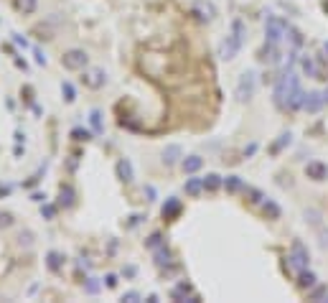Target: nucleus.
<instances>
[{
  "mask_svg": "<svg viewBox=\"0 0 328 303\" xmlns=\"http://www.w3.org/2000/svg\"><path fill=\"white\" fill-rule=\"evenodd\" d=\"M308 262H310L308 247H305L300 240H293V245H290V257H287V265H290V267H295V270L300 273V270H305V267H308Z\"/></svg>",
  "mask_w": 328,
  "mask_h": 303,
  "instance_id": "20e7f679",
  "label": "nucleus"
},
{
  "mask_svg": "<svg viewBox=\"0 0 328 303\" xmlns=\"http://www.w3.org/2000/svg\"><path fill=\"white\" fill-rule=\"evenodd\" d=\"M325 295H328V288L325 285H318V283L308 290V300H325Z\"/></svg>",
  "mask_w": 328,
  "mask_h": 303,
  "instance_id": "a878e982",
  "label": "nucleus"
},
{
  "mask_svg": "<svg viewBox=\"0 0 328 303\" xmlns=\"http://www.w3.org/2000/svg\"><path fill=\"white\" fill-rule=\"evenodd\" d=\"M13 222H16V217H13L11 212H0V229L13 227Z\"/></svg>",
  "mask_w": 328,
  "mask_h": 303,
  "instance_id": "473e14b6",
  "label": "nucleus"
},
{
  "mask_svg": "<svg viewBox=\"0 0 328 303\" xmlns=\"http://www.w3.org/2000/svg\"><path fill=\"white\" fill-rule=\"evenodd\" d=\"M46 267H49L51 273H59V270L64 267V255L56 252V250H49V252H46Z\"/></svg>",
  "mask_w": 328,
  "mask_h": 303,
  "instance_id": "6ab92c4d",
  "label": "nucleus"
},
{
  "mask_svg": "<svg viewBox=\"0 0 328 303\" xmlns=\"http://www.w3.org/2000/svg\"><path fill=\"white\" fill-rule=\"evenodd\" d=\"M171 298H173V300H184V303H201V298L194 293L191 283H186V280H181V283L171 290Z\"/></svg>",
  "mask_w": 328,
  "mask_h": 303,
  "instance_id": "1a4fd4ad",
  "label": "nucleus"
},
{
  "mask_svg": "<svg viewBox=\"0 0 328 303\" xmlns=\"http://www.w3.org/2000/svg\"><path fill=\"white\" fill-rule=\"evenodd\" d=\"M87 290H89V293H97V290H99V285L94 283V278H92V280L87 283Z\"/></svg>",
  "mask_w": 328,
  "mask_h": 303,
  "instance_id": "a19ab883",
  "label": "nucleus"
},
{
  "mask_svg": "<svg viewBox=\"0 0 328 303\" xmlns=\"http://www.w3.org/2000/svg\"><path fill=\"white\" fill-rule=\"evenodd\" d=\"M323 105H325V99H323V94H320V92H308V94H303V105H300V110H305V112H318Z\"/></svg>",
  "mask_w": 328,
  "mask_h": 303,
  "instance_id": "4468645a",
  "label": "nucleus"
},
{
  "mask_svg": "<svg viewBox=\"0 0 328 303\" xmlns=\"http://www.w3.org/2000/svg\"><path fill=\"white\" fill-rule=\"evenodd\" d=\"M254 150H257V145H254V143H252V145H249V148H244V156H252V153H254Z\"/></svg>",
  "mask_w": 328,
  "mask_h": 303,
  "instance_id": "79ce46f5",
  "label": "nucleus"
},
{
  "mask_svg": "<svg viewBox=\"0 0 328 303\" xmlns=\"http://www.w3.org/2000/svg\"><path fill=\"white\" fill-rule=\"evenodd\" d=\"M242 39L237 36V33H229L222 44H219V59H224V61H229V59H234L237 54H239V49H242Z\"/></svg>",
  "mask_w": 328,
  "mask_h": 303,
  "instance_id": "6e6552de",
  "label": "nucleus"
},
{
  "mask_svg": "<svg viewBox=\"0 0 328 303\" xmlns=\"http://www.w3.org/2000/svg\"><path fill=\"white\" fill-rule=\"evenodd\" d=\"M160 245H166V242H163V234H160V232H153V234L145 240V247H148V250H155V247H160Z\"/></svg>",
  "mask_w": 328,
  "mask_h": 303,
  "instance_id": "c756f323",
  "label": "nucleus"
},
{
  "mask_svg": "<svg viewBox=\"0 0 328 303\" xmlns=\"http://www.w3.org/2000/svg\"><path fill=\"white\" fill-rule=\"evenodd\" d=\"M33 54H36V61H39L41 66H46V56L41 54V49H33Z\"/></svg>",
  "mask_w": 328,
  "mask_h": 303,
  "instance_id": "ea45409f",
  "label": "nucleus"
},
{
  "mask_svg": "<svg viewBox=\"0 0 328 303\" xmlns=\"http://www.w3.org/2000/svg\"><path fill=\"white\" fill-rule=\"evenodd\" d=\"M13 6H16V11L21 16H31L39 8V0H13Z\"/></svg>",
  "mask_w": 328,
  "mask_h": 303,
  "instance_id": "4be33fe9",
  "label": "nucleus"
},
{
  "mask_svg": "<svg viewBox=\"0 0 328 303\" xmlns=\"http://www.w3.org/2000/svg\"><path fill=\"white\" fill-rule=\"evenodd\" d=\"M262 214H265L267 219H280V207H277L272 199H265V201H262Z\"/></svg>",
  "mask_w": 328,
  "mask_h": 303,
  "instance_id": "b1692460",
  "label": "nucleus"
},
{
  "mask_svg": "<svg viewBox=\"0 0 328 303\" xmlns=\"http://www.w3.org/2000/svg\"><path fill=\"white\" fill-rule=\"evenodd\" d=\"M184 191H186L189 196H199V194L204 191V179H196V176L191 174V179H186V184H184Z\"/></svg>",
  "mask_w": 328,
  "mask_h": 303,
  "instance_id": "aec40b11",
  "label": "nucleus"
},
{
  "mask_svg": "<svg viewBox=\"0 0 328 303\" xmlns=\"http://www.w3.org/2000/svg\"><path fill=\"white\" fill-rule=\"evenodd\" d=\"M115 174H117V179H120L122 184H132V181H135V171H132L130 158H120V161L115 163Z\"/></svg>",
  "mask_w": 328,
  "mask_h": 303,
  "instance_id": "9b49d317",
  "label": "nucleus"
},
{
  "mask_svg": "<svg viewBox=\"0 0 328 303\" xmlns=\"http://www.w3.org/2000/svg\"><path fill=\"white\" fill-rule=\"evenodd\" d=\"M323 49H325V54H328V41H325V44H323Z\"/></svg>",
  "mask_w": 328,
  "mask_h": 303,
  "instance_id": "de8ad7c7",
  "label": "nucleus"
},
{
  "mask_svg": "<svg viewBox=\"0 0 328 303\" xmlns=\"http://www.w3.org/2000/svg\"><path fill=\"white\" fill-rule=\"evenodd\" d=\"M41 217L51 222V219L56 217V207H54V204H41Z\"/></svg>",
  "mask_w": 328,
  "mask_h": 303,
  "instance_id": "f704fd0d",
  "label": "nucleus"
},
{
  "mask_svg": "<svg viewBox=\"0 0 328 303\" xmlns=\"http://www.w3.org/2000/svg\"><path fill=\"white\" fill-rule=\"evenodd\" d=\"M71 138H74V140H79V143H82V140L87 143V140H92V132H89V130H84V127H74V130H71Z\"/></svg>",
  "mask_w": 328,
  "mask_h": 303,
  "instance_id": "2f4dec72",
  "label": "nucleus"
},
{
  "mask_svg": "<svg viewBox=\"0 0 328 303\" xmlns=\"http://www.w3.org/2000/svg\"><path fill=\"white\" fill-rule=\"evenodd\" d=\"M82 84L87 89H102L107 84V72L99 69V66H92V69H82Z\"/></svg>",
  "mask_w": 328,
  "mask_h": 303,
  "instance_id": "423d86ee",
  "label": "nucleus"
},
{
  "mask_svg": "<svg viewBox=\"0 0 328 303\" xmlns=\"http://www.w3.org/2000/svg\"><path fill=\"white\" fill-rule=\"evenodd\" d=\"M290 138H293L290 132H282V135H280V140H277V143L272 145V150H275V153H277V150H282L285 145H290Z\"/></svg>",
  "mask_w": 328,
  "mask_h": 303,
  "instance_id": "c9c22d12",
  "label": "nucleus"
},
{
  "mask_svg": "<svg viewBox=\"0 0 328 303\" xmlns=\"http://www.w3.org/2000/svg\"><path fill=\"white\" fill-rule=\"evenodd\" d=\"M104 285H107V288H117V275H115V273L104 275Z\"/></svg>",
  "mask_w": 328,
  "mask_h": 303,
  "instance_id": "58836bf2",
  "label": "nucleus"
},
{
  "mask_svg": "<svg viewBox=\"0 0 328 303\" xmlns=\"http://www.w3.org/2000/svg\"><path fill=\"white\" fill-rule=\"evenodd\" d=\"M315 283H318V278H315V273H310L308 267L298 273V285H300L303 290H310V288H313Z\"/></svg>",
  "mask_w": 328,
  "mask_h": 303,
  "instance_id": "412c9836",
  "label": "nucleus"
},
{
  "mask_svg": "<svg viewBox=\"0 0 328 303\" xmlns=\"http://www.w3.org/2000/svg\"><path fill=\"white\" fill-rule=\"evenodd\" d=\"M323 11H325V13H328V0H325V3H323Z\"/></svg>",
  "mask_w": 328,
  "mask_h": 303,
  "instance_id": "49530a36",
  "label": "nucleus"
},
{
  "mask_svg": "<svg viewBox=\"0 0 328 303\" xmlns=\"http://www.w3.org/2000/svg\"><path fill=\"white\" fill-rule=\"evenodd\" d=\"M181 158H184V148H181L178 143L166 145V148H163V153H160V161L166 163V166H176Z\"/></svg>",
  "mask_w": 328,
  "mask_h": 303,
  "instance_id": "9d476101",
  "label": "nucleus"
},
{
  "mask_svg": "<svg viewBox=\"0 0 328 303\" xmlns=\"http://www.w3.org/2000/svg\"><path fill=\"white\" fill-rule=\"evenodd\" d=\"M201 166H204V158L201 156H186V158H181V171L184 174H199L201 171Z\"/></svg>",
  "mask_w": 328,
  "mask_h": 303,
  "instance_id": "2eb2a0df",
  "label": "nucleus"
},
{
  "mask_svg": "<svg viewBox=\"0 0 328 303\" xmlns=\"http://www.w3.org/2000/svg\"><path fill=\"white\" fill-rule=\"evenodd\" d=\"M285 33H287V23H285L282 18L270 16L267 23H265V39H267L270 44H280V41L285 39Z\"/></svg>",
  "mask_w": 328,
  "mask_h": 303,
  "instance_id": "39448f33",
  "label": "nucleus"
},
{
  "mask_svg": "<svg viewBox=\"0 0 328 303\" xmlns=\"http://www.w3.org/2000/svg\"><path fill=\"white\" fill-rule=\"evenodd\" d=\"M153 257H155V265H158V267H168V265L173 262V255H171V250H168L166 245L155 247V250H153Z\"/></svg>",
  "mask_w": 328,
  "mask_h": 303,
  "instance_id": "dca6fc26",
  "label": "nucleus"
},
{
  "mask_svg": "<svg viewBox=\"0 0 328 303\" xmlns=\"http://www.w3.org/2000/svg\"><path fill=\"white\" fill-rule=\"evenodd\" d=\"M260 61H262V64L275 66V64L280 61V44H270V41H265V49L260 51Z\"/></svg>",
  "mask_w": 328,
  "mask_h": 303,
  "instance_id": "ddd939ff",
  "label": "nucleus"
},
{
  "mask_svg": "<svg viewBox=\"0 0 328 303\" xmlns=\"http://www.w3.org/2000/svg\"><path fill=\"white\" fill-rule=\"evenodd\" d=\"M254 87H257L254 72H244V74L239 77V82H237V99H239V102H247V99H252V94H254Z\"/></svg>",
  "mask_w": 328,
  "mask_h": 303,
  "instance_id": "0eeeda50",
  "label": "nucleus"
},
{
  "mask_svg": "<svg viewBox=\"0 0 328 303\" xmlns=\"http://www.w3.org/2000/svg\"><path fill=\"white\" fill-rule=\"evenodd\" d=\"M160 214H163V219H176V217L181 214V201H178L176 196H171L166 204H163Z\"/></svg>",
  "mask_w": 328,
  "mask_h": 303,
  "instance_id": "f3484780",
  "label": "nucleus"
},
{
  "mask_svg": "<svg viewBox=\"0 0 328 303\" xmlns=\"http://www.w3.org/2000/svg\"><path fill=\"white\" fill-rule=\"evenodd\" d=\"M222 184H224V181H222L219 174H206V179H204V191H216Z\"/></svg>",
  "mask_w": 328,
  "mask_h": 303,
  "instance_id": "393cba45",
  "label": "nucleus"
},
{
  "mask_svg": "<svg viewBox=\"0 0 328 303\" xmlns=\"http://www.w3.org/2000/svg\"><path fill=\"white\" fill-rule=\"evenodd\" d=\"M74 189L69 186V184H61V189H59V207H64V209H69V207H74Z\"/></svg>",
  "mask_w": 328,
  "mask_h": 303,
  "instance_id": "a211bd4d",
  "label": "nucleus"
},
{
  "mask_svg": "<svg viewBox=\"0 0 328 303\" xmlns=\"http://www.w3.org/2000/svg\"><path fill=\"white\" fill-rule=\"evenodd\" d=\"M145 300H148V303H158V295H155V293H150V295H148Z\"/></svg>",
  "mask_w": 328,
  "mask_h": 303,
  "instance_id": "c03bdc74",
  "label": "nucleus"
},
{
  "mask_svg": "<svg viewBox=\"0 0 328 303\" xmlns=\"http://www.w3.org/2000/svg\"><path fill=\"white\" fill-rule=\"evenodd\" d=\"M305 176H308L310 181H325V179H328V166H325L323 161H310V163L305 166Z\"/></svg>",
  "mask_w": 328,
  "mask_h": 303,
  "instance_id": "f8f14e48",
  "label": "nucleus"
},
{
  "mask_svg": "<svg viewBox=\"0 0 328 303\" xmlns=\"http://www.w3.org/2000/svg\"><path fill=\"white\" fill-rule=\"evenodd\" d=\"M232 33H237V36H239V39L244 41V36H247V28H244V23H242L239 18H237V21L232 23Z\"/></svg>",
  "mask_w": 328,
  "mask_h": 303,
  "instance_id": "e433bc0d",
  "label": "nucleus"
},
{
  "mask_svg": "<svg viewBox=\"0 0 328 303\" xmlns=\"http://www.w3.org/2000/svg\"><path fill=\"white\" fill-rule=\"evenodd\" d=\"M122 300H125V303H137V300H140V293H137V290H127V293L122 295Z\"/></svg>",
  "mask_w": 328,
  "mask_h": 303,
  "instance_id": "4c0bfd02",
  "label": "nucleus"
},
{
  "mask_svg": "<svg viewBox=\"0 0 328 303\" xmlns=\"http://www.w3.org/2000/svg\"><path fill=\"white\" fill-rule=\"evenodd\" d=\"M87 64H89V56L84 49H69L61 56V66L66 72H82V69H87Z\"/></svg>",
  "mask_w": 328,
  "mask_h": 303,
  "instance_id": "f03ea898",
  "label": "nucleus"
},
{
  "mask_svg": "<svg viewBox=\"0 0 328 303\" xmlns=\"http://www.w3.org/2000/svg\"><path fill=\"white\" fill-rule=\"evenodd\" d=\"M224 186H227V191L229 194H239V191H244L247 186H244V181L239 179V176H227L224 179Z\"/></svg>",
  "mask_w": 328,
  "mask_h": 303,
  "instance_id": "5701e85b",
  "label": "nucleus"
},
{
  "mask_svg": "<svg viewBox=\"0 0 328 303\" xmlns=\"http://www.w3.org/2000/svg\"><path fill=\"white\" fill-rule=\"evenodd\" d=\"M300 66H303V72H305L308 77H315V64L310 61V56H303V59H300Z\"/></svg>",
  "mask_w": 328,
  "mask_h": 303,
  "instance_id": "72a5a7b5",
  "label": "nucleus"
},
{
  "mask_svg": "<svg viewBox=\"0 0 328 303\" xmlns=\"http://www.w3.org/2000/svg\"><path fill=\"white\" fill-rule=\"evenodd\" d=\"M61 94H64V102H77V89H74V84L71 82H61Z\"/></svg>",
  "mask_w": 328,
  "mask_h": 303,
  "instance_id": "bb28decb",
  "label": "nucleus"
},
{
  "mask_svg": "<svg viewBox=\"0 0 328 303\" xmlns=\"http://www.w3.org/2000/svg\"><path fill=\"white\" fill-rule=\"evenodd\" d=\"M285 36H290V41H293V46H303V33L298 31V28H293V26H287V33Z\"/></svg>",
  "mask_w": 328,
  "mask_h": 303,
  "instance_id": "7c9ffc66",
  "label": "nucleus"
},
{
  "mask_svg": "<svg viewBox=\"0 0 328 303\" xmlns=\"http://www.w3.org/2000/svg\"><path fill=\"white\" fill-rule=\"evenodd\" d=\"M244 196L249 199V204H262V201L267 199V196H265L262 191H257V189H249V186L244 189Z\"/></svg>",
  "mask_w": 328,
  "mask_h": 303,
  "instance_id": "c85d7f7f",
  "label": "nucleus"
},
{
  "mask_svg": "<svg viewBox=\"0 0 328 303\" xmlns=\"http://www.w3.org/2000/svg\"><path fill=\"white\" fill-rule=\"evenodd\" d=\"M303 89H300V82H298V77L290 72V69H285L280 77H277V82H275V105L280 107V110H287V112H295V110H300V105H303Z\"/></svg>",
  "mask_w": 328,
  "mask_h": 303,
  "instance_id": "f257e3e1",
  "label": "nucleus"
},
{
  "mask_svg": "<svg viewBox=\"0 0 328 303\" xmlns=\"http://www.w3.org/2000/svg\"><path fill=\"white\" fill-rule=\"evenodd\" d=\"M323 99H325V102H328V87H325V89H323Z\"/></svg>",
  "mask_w": 328,
  "mask_h": 303,
  "instance_id": "a18cd8bd",
  "label": "nucleus"
},
{
  "mask_svg": "<svg viewBox=\"0 0 328 303\" xmlns=\"http://www.w3.org/2000/svg\"><path fill=\"white\" fill-rule=\"evenodd\" d=\"M189 13L194 16V21L199 23H211L216 18V6L211 3V0H196V3H191Z\"/></svg>",
  "mask_w": 328,
  "mask_h": 303,
  "instance_id": "7ed1b4c3",
  "label": "nucleus"
},
{
  "mask_svg": "<svg viewBox=\"0 0 328 303\" xmlns=\"http://www.w3.org/2000/svg\"><path fill=\"white\" fill-rule=\"evenodd\" d=\"M8 194H11V189H8V186H0V199L8 196Z\"/></svg>",
  "mask_w": 328,
  "mask_h": 303,
  "instance_id": "37998d69",
  "label": "nucleus"
},
{
  "mask_svg": "<svg viewBox=\"0 0 328 303\" xmlns=\"http://www.w3.org/2000/svg\"><path fill=\"white\" fill-rule=\"evenodd\" d=\"M89 122H92L94 132H104V125H102V112H99V110H92V112H89Z\"/></svg>",
  "mask_w": 328,
  "mask_h": 303,
  "instance_id": "cd10ccee",
  "label": "nucleus"
}]
</instances>
